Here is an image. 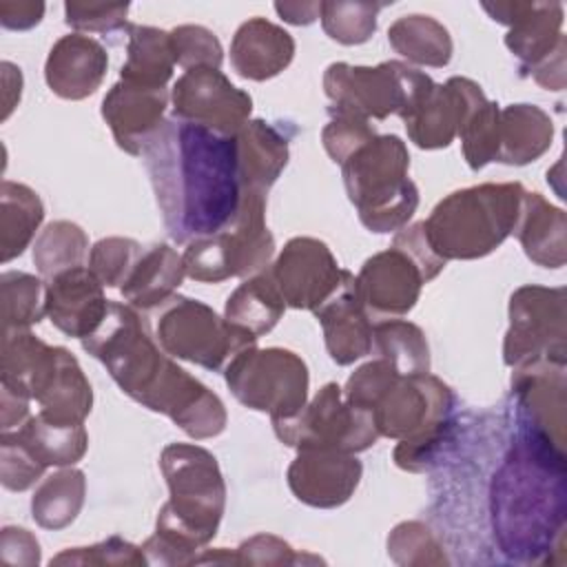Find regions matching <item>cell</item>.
<instances>
[{"label": "cell", "instance_id": "cell-1", "mask_svg": "<svg viewBox=\"0 0 567 567\" xmlns=\"http://www.w3.org/2000/svg\"><path fill=\"white\" fill-rule=\"evenodd\" d=\"M140 155L173 241L210 237L237 217L246 193L237 135L173 117L151 135Z\"/></svg>", "mask_w": 567, "mask_h": 567}, {"label": "cell", "instance_id": "cell-2", "mask_svg": "<svg viewBox=\"0 0 567 567\" xmlns=\"http://www.w3.org/2000/svg\"><path fill=\"white\" fill-rule=\"evenodd\" d=\"M115 383L137 403L171 416L188 436L208 439L224 430V403L155 346L148 323L131 306L111 301L100 328L82 339Z\"/></svg>", "mask_w": 567, "mask_h": 567}, {"label": "cell", "instance_id": "cell-3", "mask_svg": "<svg viewBox=\"0 0 567 567\" xmlns=\"http://www.w3.org/2000/svg\"><path fill=\"white\" fill-rule=\"evenodd\" d=\"M492 523L512 560L540 563L565 534V454L549 439L518 427L492 481Z\"/></svg>", "mask_w": 567, "mask_h": 567}, {"label": "cell", "instance_id": "cell-4", "mask_svg": "<svg viewBox=\"0 0 567 567\" xmlns=\"http://www.w3.org/2000/svg\"><path fill=\"white\" fill-rule=\"evenodd\" d=\"M346 401L370 412L379 434L401 439L394 461L405 470H423L450 427L454 396L432 374H399L388 361L359 368L346 385Z\"/></svg>", "mask_w": 567, "mask_h": 567}, {"label": "cell", "instance_id": "cell-5", "mask_svg": "<svg viewBox=\"0 0 567 567\" xmlns=\"http://www.w3.org/2000/svg\"><path fill=\"white\" fill-rule=\"evenodd\" d=\"M162 472L166 476L171 501L162 507L157 532L142 549L159 560L171 551L168 563H186L182 554L206 545L221 520L226 487L215 456L186 443H173L162 452Z\"/></svg>", "mask_w": 567, "mask_h": 567}, {"label": "cell", "instance_id": "cell-6", "mask_svg": "<svg viewBox=\"0 0 567 567\" xmlns=\"http://www.w3.org/2000/svg\"><path fill=\"white\" fill-rule=\"evenodd\" d=\"M520 184H483L456 190L432 210L423 230L441 259H474L492 252L516 228Z\"/></svg>", "mask_w": 567, "mask_h": 567}, {"label": "cell", "instance_id": "cell-7", "mask_svg": "<svg viewBox=\"0 0 567 567\" xmlns=\"http://www.w3.org/2000/svg\"><path fill=\"white\" fill-rule=\"evenodd\" d=\"M2 348V381L27 390L53 421H84L93 403L91 385L64 348H51L22 328L16 334L4 330Z\"/></svg>", "mask_w": 567, "mask_h": 567}, {"label": "cell", "instance_id": "cell-8", "mask_svg": "<svg viewBox=\"0 0 567 567\" xmlns=\"http://www.w3.org/2000/svg\"><path fill=\"white\" fill-rule=\"evenodd\" d=\"M341 166L348 197L370 230H396L416 210L419 190L408 177L410 155L396 135H374Z\"/></svg>", "mask_w": 567, "mask_h": 567}, {"label": "cell", "instance_id": "cell-9", "mask_svg": "<svg viewBox=\"0 0 567 567\" xmlns=\"http://www.w3.org/2000/svg\"><path fill=\"white\" fill-rule=\"evenodd\" d=\"M323 86L332 100V115L368 122V117L383 120L390 113L408 120L427 97L434 82L425 73L392 60L374 69L346 62L330 64Z\"/></svg>", "mask_w": 567, "mask_h": 567}, {"label": "cell", "instance_id": "cell-10", "mask_svg": "<svg viewBox=\"0 0 567 567\" xmlns=\"http://www.w3.org/2000/svg\"><path fill=\"white\" fill-rule=\"evenodd\" d=\"M264 210L266 195L246 188L237 217L224 230L186 244V252L182 255L186 275L195 281L219 284L228 277H241L264 268L275 250Z\"/></svg>", "mask_w": 567, "mask_h": 567}, {"label": "cell", "instance_id": "cell-11", "mask_svg": "<svg viewBox=\"0 0 567 567\" xmlns=\"http://www.w3.org/2000/svg\"><path fill=\"white\" fill-rule=\"evenodd\" d=\"M155 332L168 354L208 370H221L237 352L257 341L248 330L217 317L202 301L177 295L159 306Z\"/></svg>", "mask_w": 567, "mask_h": 567}, {"label": "cell", "instance_id": "cell-12", "mask_svg": "<svg viewBox=\"0 0 567 567\" xmlns=\"http://www.w3.org/2000/svg\"><path fill=\"white\" fill-rule=\"evenodd\" d=\"M226 383L237 401L279 421L295 416L306 405L308 368L290 350L250 346L228 361Z\"/></svg>", "mask_w": 567, "mask_h": 567}, {"label": "cell", "instance_id": "cell-13", "mask_svg": "<svg viewBox=\"0 0 567 567\" xmlns=\"http://www.w3.org/2000/svg\"><path fill=\"white\" fill-rule=\"evenodd\" d=\"M277 436L299 450L361 452L370 447L379 430L370 412L348 403L337 383H326L310 405L295 416L272 421Z\"/></svg>", "mask_w": 567, "mask_h": 567}, {"label": "cell", "instance_id": "cell-14", "mask_svg": "<svg viewBox=\"0 0 567 567\" xmlns=\"http://www.w3.org/2000/svg\"><path fill=\"white\" fill-rule=\"evenodd\" d=\"M505 363L523 368L538 361L565 363V290L523 286L509 301Z\"/></svg>", "mask_w": 567, "mask_h": 567}, {"label": "cell", "instance_id": "cell-15", "mask_svg": "<svg viewBox=\"0 0 567 567\" xmlns=\"http://www.w3.org/2000/svg\"><path fill=\"white\" fill-rule=\"evenodd\" d=\"M252 109L248 93L213 66L188 69L173 86V113L219 135H237Z\"/></svg>", "mask_w": 567, "mask_h": 567}, {"label": "cell", "instance_id": "cell-16", "mask_svg": "<svg viewBox=\"0 0 567 567\" xmlns=\"http://www.w3.org/2000/svg\"><path fill=\"white\" fill-rule=\"evenodd\" d=\"M268 272L286 306L315 310L339 288L346 270L337 266L323 241L295 237Z\"/></svg>", "mask_w": 567, "mask_h": 567}, {"label": "cell", "instance_id": "cell-17", "mask_svg": "<svg viewBox=\"0 0 567 567\" xmlns=\"http://www.w3.org/2000/svg\"><path fill=\"white\" fill-rule=\"evenodd\" d=\"M425 281L427 277L421 264L394 244L363 264L357 277V292L372 317L403 315L412 310Z\"/></svg>", "mask_w": 567, "mask_h": 567}, {"label": "cell", "instance_id": "cell-18", "mask_svg": "<svg viewBox=\"0 0 567 567\" xmlns=\"http://www.w3.org/2000/svg\"><path fill=\"white\" fill-rule=\"evenodd\" d=\"M518 427L563 447L565 441V363L538 361L516 368L512 381Z\"/></svg>", "mask_w": 567, "mask_h": 567}, {"label": "cell", "instance_id": "cell-19", "mask_svg": "<svg viewBox=\"0 0 567 567\" xmlns=\"http://www.w3.org/2000/svg\"><path fill=\"white\" fill-rule=\"evenodd\" d=\"M483 102L485 95L472 80L452 78L434 84L421 106L403 120L408 135L421 148L447 146Z\"/></svg>", "mask_w": 567, "mask_h": 567}, {"label": "cell", "instance_id": "cell-20", "mask_svg": "<svg viewBox=\"0 0 567 567\" xmlns=\"http://www.w3.org/2000/svg\"><path fill=\"white\" fill-rule=\"evenodd\" d=\"M498 22L509 24L505 44L532 71L565 47L560 2H505L483 4Z\"/></svg>", "mask_w": 567, "mask_h": 567}, {"label": "cell", "instance_id": "cell-21", "mask_svg": "<svg viewBox=\"0 0 567 567\" xmlns=\"http://www.w3.org/2000/svg\"><path fill=\"white\" fill-rule=\"evenodd\" d=\"M361 478V463L337 450H299L288 470L295 496L312 507H337L350 498Z\"/></svg>", "mask_w": 567, "mask_h": 567}, {"label": "cell", "instance_id": "cell-22", "mask_svg": "<svg viewBox=\"0 0 567 567\" xmlns=\"http://www.w3.org/2000/svg\"><path fill=\"white\" fill-rule=\"evenodd\" d=\"M102 281L91 268H71L47 284V315L51 323L69 337L86 339L93 334L109 312V299Z\"/></svg>", "mask_w": 567, "mask_h": 567}, {"label": "cell", "instance_id": "cell-23", "mask_svg": "<svg viewBox=\"0 0 567 567\" xmlns=\"http://www.w3.org/2000/svg\"><path fill=\"white\" fill-rule=\"evenodd\" d=\"M315 315L323 326L326 348L339 365H348L372 350L374 328L359 299L352 272H343L339 288L319 308H315Z\"/></svg>", "mask_w": 567, "mask_h": 567}, {"label": "cell", "instance_id": "cell-24", "mask_svg": "<svg viewBox=\"0 0 567 567\" xmlns=\"http://www.w3.org/2000/svg\"><path fill=\"white\" fill-rule=\"evenodd\" d=\"M166 102L168 93L164 86H140L120 80L102 102V115L117 146L131 155H140L151 135L164 124Z\"/></svg>", "mask_w": 567, "mask_h": 567}, {"label": "cell", "instance_id": "cell-25", "mask_svg": "<svg viewBox=\"0 0 567 567\" xmlns=\"http://www.w3.org/2000/svg\"><path fill=\"white\" fill-rule=\"evenodd\" d=\"M106 51L89 35L73 33L60 38L47 60V84L66 100H82L100 86L106 73Z\"/></svg>", "mask_w": 567, "mask_h": 567}, {"label": "cell", "instance_id": "cell-26", "mask_svg": "<svg viewBox=\"0 0 567 567\" xmlns=\"http://www.w3.org/2000/svg\"><path fill=\"white\" fill-rule=\"evenodd\" d=\"M295 55V40L281 27L252 18L244 22L230 44V62L241 78L268 80L281 73Z\"/></svg>", "mask_w": 567, "mask_h": 567}, {"label": "cell", "instance_id": "cell-27", "mask_svg": "<svg viewBox=\"0 0 567 567\" xmlns=\"http://www.w3.org/2000/svg\"><path fill=\"white\" fill-rule=\"evenodd\" d=\"M516 235L525 255L545 268H560L567 257L565 213L554 208L540 193H525Z\"/></svg>", "mask_w": 567, "mask_h": 567}, {"label": "cell", "instance_id": "cell-28", "mask_svg": "<svg viewBox=\"0 0 567 567\" xmlns=\"http://www.w3.org/2000/svg\"><path fill=\"white\" fill-rule=\"evenodd\" d=\"M184 275V257H179L166 244H155L142 252L140 261L120 290L133 308L151 310L173 297Z\"/></svg>", "mask_w": 567, "mask_h": 567}, {"label": "cell", "instance_id": "cell-29", "mask_svg": "<svg viewBox=\"0 0 567 567\" xmlns=\"http://www.w3.org/2000/svg\"><path fill=\"white\" fill-rule=\"evenodd\" d=\"M239 173L244 188L266 195L288 162V140L268 122H248L237 133Z\"/></svg>", "mask_w": 567, "mask_h": 567}, {"label": "cell", "instance_id": "cell-30", "mask_svg": "<svg viewBox=\"0 0 567 567\" xmlns=\"http://www.w3.org/2000/svg\"><path fill=\"white\" fill-rule=\"evenodd\" d=\"M554 137V124L545 111L534 104H512L498 117L496 162L527 164L540 157Z\"/></svg>", "mask_w": 567, "mask_h": 567}, {"label": "cell", "instance_id": "cell-31", "mask_svg": "<svg viewBox=\"0 0 567 567\" xmlns=\"http://www.w3.org/2000/svg\"><path fill=\"white\" fill-rule=\"evenodd\" d=\"M13 436L42 465H73L86 452V430L82 423H60L42 412L29 416Z\"/></svg>", "mask_w": 567, "mask_h": 567}, {"label": "cell", "instance_id": "cell-32", "mask_svg": "<svg viewBox=\"0 0 567 567\" xmlns=\"http://www.w3.org/2000/svg\"><path fill=\"white\" fill-rule=\"evenodd\" d=\"M128 47L126 62L122 66V80L140 86H164L173 75L175 53L171 33L155 27L126 24Z\"/></svg>", "mask_w": 567, "mask_h": 567}, {"label": "cell", "instance_id": "cell-33", "mask_svg": "<svg viewBox=\"0 0 567 567\" xmlns=\"http://www.w3.org/2000/svg\"><path fill=\"white\" fill-rule=\"evenodd\" d=\"M286 301L281 299L270 272H261L241 284L226 303V319L252 337L268 332L284 315Z\"/></svg>", "mask_w": 567, "mask_h": 567}, {"label": "cell", "instance_id": "cell-34", "mask_svg": "<svg viewBox=\"0 0 567 567\" xmlns=\"http://www.w3.org/2000/svg\"><path fill=\"white\" fill-rule=\"evenodd\" d=\"M390 44L408 60L425 66H445L452 58V40L443 24L430 16H403L388 29Z\"/></svg>", "mask_w": 567, "mask_h": 567}, {"label": "cell", "instance_id": "cell-35", "mask_svg": "<svg viewBox=\"0 0 567 567\" xmlns=\"http://www.w3.org/2000/svg\"><path fill=\"white\" fill-rule=\"evenodd\" d=\"M84 501V474L80 470H62L38 487L31 501L33 518L49 529L69 525Z\"/></svg>", "mask_w": 567, "mask_h": 567}, {"label": "cell", "instance_id": "cell-36", "mask_svg": "<svg viewBox=\"0 0 567 567\" xmlns=\"http://www.w3.org/2000/svg\"><path fill=\"white\" fill-rule=\"evenodd\" d=\"M374 339L381 359L388 361L399 374H425L430 370V352L423 332L408 321H381L374 326Z\"/></svg>", "mask_w": 567, "mask_h": 567}, {"label": "cell", "instance_id": "cell-37", "mask_svg": "<svg viewBox=\"0 0 567 567\" xmlns=\"http://www.w3.org/2000/svg\"><path fill=\"white\" fill-rule=\"evenodd\" d=\"M86 248L89 241L80 226L71 221H53L35 241L33 261L47 279H53L64 270L82 266Z\"/></svg>", "mask_w": 567, "mask_h": 567}, {"label": "cell", "instance_id": "cell-38", "mask_svg": "<svg viewBox=\"0 0 567 567\" xmlns=\"http://www.w3.org/2000/svg\"><path fill=\"white\" fill-rule=\"evenodd\" d=\"M2 195L16 206L18 215H13L11 208L2 206V259L9 261L11 257L20 255L29 239L33 237L38 224L42 221L44 208L38 195L13 182L2 184Z\"/></svg>", "mask_w": 567, "mask_h": 567}, {"label": "cell", "instance_id": "cell-39", "mask_svg": "<svg viewBox=\"0 0 567 567\" xmlns=\"http://www.w3.org/2000/svg\"><path fill=\"white\" fill-rule=\"evenodd\" d=\"M42 281L24 272L2 275V299H4V328H27L38 323L47 312V290Z\"/></svg>", "mask_w": 567, "mask_h": 567}, {"label": "cell", "instance_id": "cell-40", "mask_svg": "<svg viewBox=\"0 0 567 567\" xmlns=\"http://www.w3.org/2000/svg\"><path fill=\"white\" fill-rule=\"evenodd\" d=\"M381 7L370 2H321V22L332 40L361 44L374 33Z\"/></svg>", "mask_w": 567, "mask_h": 567}, {"label": "cell", "instance_id": "cell-41", "mask_svg": "<svg viewBox=\"0 0 567 567\" xmlns=\"http://www.w3.org/2000/svg\"><path fill=\"white\" fill-rule=\"evenodd\" d=\"M498 117L501 109L494 102H483L461 128L463 153L470 168L478 171L498 155Z\"/></svg>", "mask_w": 567, "mask_h": 567}, {"label": "cell", "instance_id": "cell-42", "mask_svg": "<svg viewBox=\"0 0 567 567\" xmlns=\"http://www.w3.org/2000/svg\"><path fill=\"white\" fill-rule=\"evenodd\" d=\"M142 246L133 239L109 237L93 246L89 268L104 286H124L128 275L133 272L135 264L142 257Z\"/></svg>", "mask_w": 567, "mask_h": 567}, {"label": "cell", "instance_id": "cell-43", "mask_svg": "<svg viewBox=\"0 0 567 567\" xmlns=\"http://www.w3.org/2000/svg\"><path fill=\"white\" fill-rule=\"evenodd\" d=\"M171 44L175 53V62L182 64L186 71L195 66H213L219 69L221 64V44L213 31L204 27L184 24L171 31Z\"/></svg>", "mask_w": 567, "mask_h": 567}, {"label": "cell", "instance_id": "cell-44", "mask_svg": "<svg viewBox=\"0 0 567 567\" xmlns=\"http://www.w3.org/2000/svg\"><path fill=\"white\" fill-rule=\"evenodd\" d=\"M372 137L374 131L368 126V122L343 115H332V122L323 128V146L339 164H343L359 146H363Z\"/></svg>", "mask_w": 567, "mask_h": 567}, {"label": "cell", "instance_id": "cell-45", "mask_svg": "<svg viewBox=\"0 0 567 567\" xmlns=\"http://www.w3.org/2000/svg\"><path fill=\"white\" fill-rule=\"evenodd\" d=\"M66 24L78 31H115L126 27L124 18L128 4H86V2H66L64 4Z\"/></svg>", "mask_w": 567, "mask_h": 567}, {"label": "cell", "instance_id": "cell-46", "mask_svg": "<svg viewBox=\"0 0 567 567\" xmlns=\"http://www.w3.org/2000/svg\"><path fill=\"white\" fill-rule=\"evenodd\" d=\"M2 461H9L2 463V483L9 489H27L44 472L11 432H2Z\"/></svg>", "mask_w": 567, "mask_h": 567}, {"label": "cell", "instance_id": "cell-47", "mask_svg": "<svg viewBox=\"0 0 567 567\" xmlns=\"http://www.w3.org/2000/svg\"><path fill=\"white\" fill-rule=\"evenodd\" d=\"M51 563H106V565H117V563H131V565H140L146 563L140 547L113 536L100 545L93 547H78L73 554H60L55 556Z\"/></svg>", "mask_w": 567, "mask_h": 567}, {"label": "cell", "instance_id": "cell-48", "mask_svg": "<svg viewBox=\"0 0 567 567\" xmlns=\"http://www.w3.org/2000/svg\"><path fill=\"white\" fill-rule=\"evenodd\" d=\"M277 13L290 22V24H310L315 22V18L321 13V2H312V4H306V2H277L275 4Z\"/></svg>", "mask_w": 567, "mask_h": 567}]
</instances>
